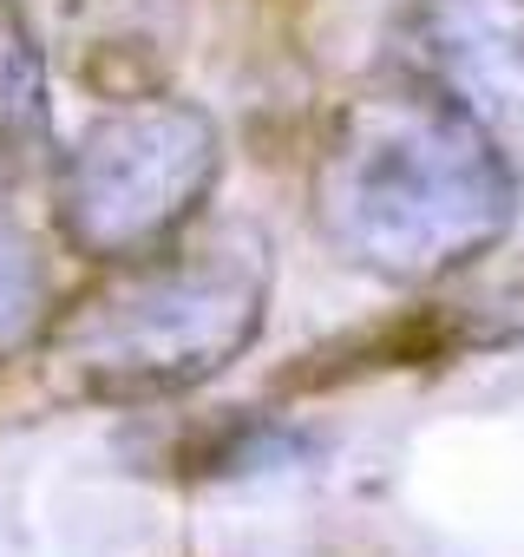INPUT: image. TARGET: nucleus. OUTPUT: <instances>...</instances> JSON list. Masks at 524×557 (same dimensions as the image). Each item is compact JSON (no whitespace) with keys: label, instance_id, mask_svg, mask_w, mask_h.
Segmentation results:
<instances>
[{"label":"nucleus","instance_id":"f257e3e1","mask_svg":"<svg viewBox=\"0 0 524 557\" xmlns=\"http://www.w3.org/2000/svg\"><path fill=\"white\" fill-rule=\"evenodd\" d=\"M255 322V283L229 249H177L158 269L92 289L53 329V361L86 394H164L210 374Z\"/></svg>","mask_w":524,"mask_h":557},{"label":"nucleus","instance_id":"f03ea898","mask_svg":"<svg viewBox=\"0 0 524 557\" xmlns=\"http://www.w3.org/2000/svg\"><path fill=\"white\" fill-rule=\"evenodd\" d=\"M210 184V125L184 106H138L79 138L60 171V223L92 256L164 236Z\"/></svg>","mask_w":524,"mask_h":557},{"label":"nucleus","instance_id":"7ed1b4c3","mask_svg":"<svg viewBox=\"0 0 524 557\" xmlns=\"http://www.w3.org/2000/svg\"><path fill=\"white\" fill-rule=\"evenodd\" d=\"M73 66L86 86L99 92H132L158 73V60L171 53L164 34L145 21V0H73Z\"/></svg>","mask_w":524,"mask_h":557},{"label":"nucleus","instance_id":"39448f33","mask_svg":"<svg viewBox=\"0 0 524 557\" xmlns=\"http://www.w3.org/2000/svg\"><path fill=\"white\" fill-rule=\"evenodd\" d=\"M40 315H47V269H40L27 223L14 216L8 190H0V355L27 348Z\"/></svg>","mask_w":524,"mask_h":557},{"label":"nucleus","instance_id":"20e7f679","mask_svg":"<svg viewBox=\"0 0 524 557\" xmlns=\"http://www.w3.org/2000/svg\"><path fill=\"white\" fill-rule=\"evenodd\" d=\"M47 158V66L21 0H0V171Z\"/></svg>","mask_w":524,"mask_h":557}]
</instances>
